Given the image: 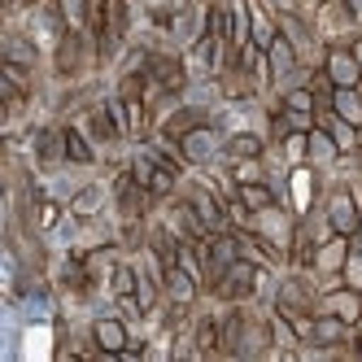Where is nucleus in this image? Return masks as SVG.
<instances>
[{"label": "nucleus", "instance_id": "f257e3e1", "mask_svg": "<svg viewBox=\"0 0 362 362\" xmlns=\"http://www.w3.org/2000/svg\"><path fill=\"white\" fill-rule=\"evenodd\" d=\"M48 349H53V336H48V327H44V319H40V323H31V327H27V341H22V354H27V358H35V362H44V358H48Z\"/></svg>", "mask_w": 362, "mask_h": 362}, {"label": "nucleus", "instance_id": "f03ea898", "mask_svg": "<svg viewBox=\"0 0 362 362\" xmlns=\"http://www.w3.org/2000/svg\"><path fill=\"white\" fill-rule=\"evenodd\" d=\"M214 136H205V132H197V136H188V144H184V153H188V158L192 162H210L214 158Z\"/></svg>", "mask_w": 362, "mask_h": 362}, {"label": "nucleus", "instance_id": "7ed1b4c3", "mask_svg": "<svg viewBox=\"0 0 362 362\" xmlns=\"http://www.w3.org/2000/svg\"><path fill=\"white\" fill-rule=\"evenodd\" d=\"M332 223L341 227V231H354V227H358V218H354V205H349L345 197H336V205H332Z\"/></svg>", "mask_w": 362, "mask_h": 362}, {"label": "nucleus", "instance_id": "20e7f679", "mask_svg": "<svg viewBox=\"0 0 362 362\" xmlns=\"http://www.w3.org/2000/svg\"><path fill=\"white\" fill-rule=\"evenodd\" d=\"M262 231H267V236L271 240H288V227H284V214H275V210H262Z\"/></svg>", "mask_w": 362, "mask_h": 362}, {"label": "nucleus", "instance_id": "39448f33", "mask_svg": "<svg viewBox=\"0 0 362 362\" xmlns=\"http://www.w3.org/2000/svg\"><path fill=\"white\" fill-rule=\"evenodd\" d=\"M336 110H341V118H349V122H362V100H358L354 92H341V96H336Z\"/></svg>", "mask_w": 362, "mask_h": 362}, {"label": "nucleus", "instance_id": "423d86ee", "mask_svg": "<svg viewBox=\"0 0 362 362\" xmlns=\"http://www.w3.org/2000/svg\"><path fill=\"white\" fill-rule=\"evenodd\" d=\"M332 79H336V83H345V88H349V83L358 79V66H354L349 57H332Z\"/></svg>", "mask_w": 362, "mask_h": 362}, {"label": "nucleus", "instance_id": "0eeeda50", "mask_svg": "<svg viewBox=\"0 0 362 362\" xmlns=\"http://www.w3.org/2000/svg\"><path fill=\"white\" fill-rule=\"evenodd\" d=\"M96 336H100V345H105V349H118V345H122V327L110 323V319H105V323H96Z\"/></svg>", "mask_w": 362, "mask_h": 362}, {"label": "nucleus", "instance_id": "6e6552de", "mask_svg": "<svg viewBox=\"0 0 362 362\" xmlns=\"http://www.w3.org/2000/svg\"><path fill=\"white\" fill-rule=\"evenodd\" d=\"M66 158H74V162H92V153H88L83 136H74V132H66Z\"/></svg>", "mask_w": 362, "mask_h": 362}, {"label": "nucleus", "instance_id": "1a4fd4ad", "mask_svg": "<svg viewBox=\"0 0 362 362\" xmlns=\"http://www.w3.org/2000/svg\"><path fill=\"white\" fill-rule=\"evenodd\" d=\"M100 201H105V188H96V184H92V188H88L79 201H74V210H79V214H88V210H96Z\"/></svg>", "mask_w": 362, "mask_h": 362}, {"label": "nucleus", "instance_id": "9d476101", "mask_svg": "<svg viewBox=\"0 0 362 362\" xmlns=\"http://www.w3.org/2000/svg\"><path fill=\"white\" fill-rule=\"evenodd\" d=\"M293 197H297V210H305V201H310V175H293Z\"/></svg>", "mask_w": 362, "mask_h": 362}, {"label": "nucleus", "instance_id": "9b49d317", "mask_svg": "<svg viewBox=\"0 0 362 362\" xmlns=\"http://www.w3.org/2000/svg\"><path fill=\"white\" fill-rule=\"evenodd\" d=\"M310 153H315V162H332V140L327 136H310Z\"/></svg>", "mask_w": 362, "mask_h": 362}, {"label": "nucleus", "instance_id": "f8f14e48", "mask_svg": "<svg viewBox=\"0 0 362 362\" xmlns=\"http://www.w3.org/2000/svg\"><path fill=\"white\" fill-rule=\"evenodd\" d=\"M170 288H175V297H192V284H188V275H170Z\"/></svg>", "mask_w": 362, "mask_h": 362}, {"label": "nucleus", "instance_id": "ddd939ff", "mask_svg": "<svg viewBox=\"0 0 362 362\" xmlns=\"http://www.w3.org/2000/svg\"><path fill=\"white\" fill-rule=\"evenodd\" d=\"M336 262H341V245H327L323 257H319V267H336Z\"/></svg>", "mask_w": 362, "mask_h": 362}, {"label": "nucleus", "instance_id": "4468645a", "mask_svg": "<svg viewBox=\"0 0 362 362\" xmlns=\"http://www.w3.org/2000/svg\"><path fill=\"white\" fill-rule=\"evenodd\" d=\"M349 284H354V288H362V257H354V262H349Z\"/></svg>", "mask_w": 362, "mask_h": 362}, {"label": "nucleus", "instance_id": "2eb2a0df", "mask_svg": "<svg viewBox=\"0 0 362 362\" xmlns=\"http://www.w3.org/2000/svg\"><path fill=\"white\" fill-rule=\"evenodd\" d=\"M148 5H162V0H148Z\"/></svg>", "mask_w": 362, "mask_h": 362}]
</instances>
